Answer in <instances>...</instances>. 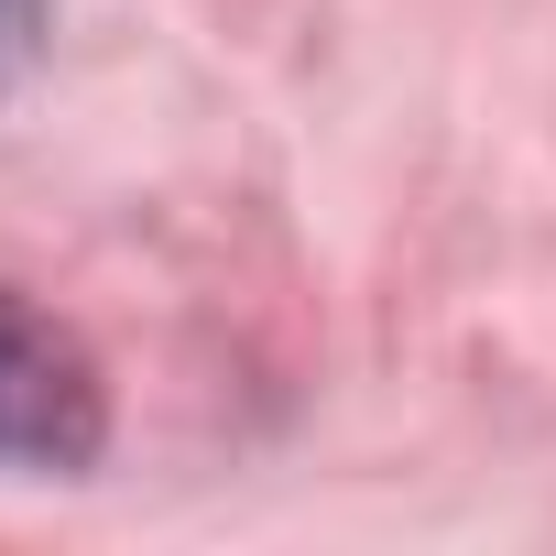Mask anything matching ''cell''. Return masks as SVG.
Segmentation results:
<instances>
[{"label":"cell","mask_w":556,"mask_h":556,"mask_svg":"<svg viewBox=\"0 0 556 556\" xmlns=\"http://www.w3.org/2000/svg\"><path fill=\"white\" fill-rule=\"evenodd\" d=\"M110 437L99 361L23 295H0V469H88Z\"/></svg>","instance_id":"obj_1"},{"label":"cell","mask_w":556,"mask_h":556,"mask_svg":"<svg viewBox=\"0 0 556 556\" xmlns=\"http://www.w3.org/2000/svg\"><path fill=\"white\" fill-rule=\"evenodd\" d=\"M34 34H45V0H0V99H12V77L34 66Z\"/></svg>","instance_id":"obj_2"}]
</instances>
